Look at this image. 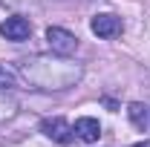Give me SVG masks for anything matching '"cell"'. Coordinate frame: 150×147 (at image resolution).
<instances>
[{"instance_id": "9", "label": "cell", "mask_w": 150, "mask_h": 147, "mask_svg": "<svg viewBox=\"0 0 150 147\" xmlns=\"http://www.w3.org/2000/svg\"><path fill=\"white\" fill-rule=\"evenodd\" d=\"M133 147H150V139L147 141H139V144H133Z\"/></svg>"}, {"instance_id": "8", "label": "cell", "mask_w": 150, "mask_h": 147, "mask_svg": "<svg viewBox=\"0 0 150 147\" xmlns=\"http://www.w3.org/2000/svg\"><path fill=\"white\" fill-rule=\"evenodd\" d=\"M18 69L15 66H9V64H0V92L12 90V87H18Z\"/></svg>"}, {"instance_id": "5", "label": "cell", "mask_w": 150, "mask_h": 147, "mask_svg": "<svg viewBox=\"0 0 150 147\" xmlns=\"http://www.w3.org/2000/svg\"><path fill=\"white\" fill-rule=\"evenodd\" d=\"M40 130L52 139V141H58V144H69L75 139V130L64 121V118H46L43 124H40Z\"/></svg>"}, {"instance_id": "7", "label": "cell", "mask_w": 150, "mask_h": 147, "mask_svg": "<svg viewBox=\"0 0 150 147\" xmlns=\"http://www.w3.org/2000/svg\"><path fill=\"white\" fill-rule=\"evenodd\" d=\"M127 115H130V121H133L139 130H147V107H144V104L133 101L130 107H127Z\"/></svg>"}, {"instance_id": "2", "label": "cell", "mask_w": 150, "mask_h": 147, "mask_svg": "<svg viewBox=\"0 0 150 147\" xmlns=\"http://www.w3.org/2000/svg\"><path fill=\"white\" fill-rule=\"evenodd\" d=\"M46 43H49V49L55 55H72L78 49V37L72 32H67V29H61V26H49L46 29Z\"/></svg>"}, {"instance_id": "1", "label": "cell", "mask_w": 150, "mask_h": 147, "mask_svg": "<svg viewBox=\"0 0 150 147\" xmlns=\"http://www.w3.org/2000/svg\"><path fill=\"white\" fill-rule=\"evenodd\" d=\"M18 75L32 90H69V87H75L81 81L84 66L72 64L69 55H58V58L35 55L20 64Z\"/></svg>"}, {"instance_id": "4", "label": "cell", "mask_w": 150, "mask_h": 147, "mask_svg": "<svg viewBox=\"0 0 150 147\" xmlns=\"http://www.w3.org/2000/svg\"><path fill=\"white\" fill-rule=\"evenodd\" d=\"M0 35L6 37V40H15V43H20V40H26V37L32 35V23L26 18H20V15H15V18H6L3 23H0Z\"/></svg>"}, {"instance_id": "6", "label": "cell", "mask_w": 150, "mask_h": 147, "mask_svg": "<svg viewBox=\"0 0 150 147\" xmlns=\"http://www.w3.org/2000/svg\"><path fill=\"white\" fill-rule=\"evenodd\" d=\"M72 130H75V139H81V141H87V144H93V141L101 139V124H98V118H90V115L78 118Z\"/></svg>"}, {"instance_id": "3", "label": "cell", "mask_w": 150, "mask_h": 147, "mask_svg": "<svg viewBox=\"0 0 150 147\" xmlns=\"http://www.w3.org/2000/svg\"><path fill=\"white\" fill-rule=\"evenodd\" d=\"M90 29H93V35L110 40V37H118V35H121L124 23H121L118 15H110V12H107V15H95V18L90 20Z\"/></svg>"}]
</instances>
